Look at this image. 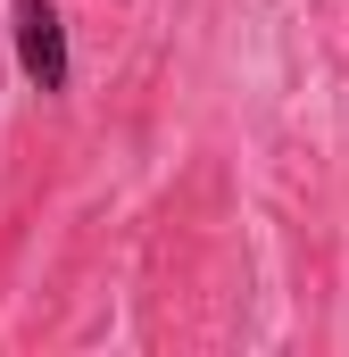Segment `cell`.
<instances>
[{"label": "cell", "instance_id": "cell-1", "mask_svg": "<svg viewBox=\"0 0 349 357\" xmlns=\"http://www.w3.org/2000/svg\"><path fill=\"white\" fill-rule=\"evenodd\" d=\"M8 42H17V67L42 100L67 91V25H59V0H8Z\"/></svg>", "mask_w": 349, "mask_h": 357}]
</instances>
